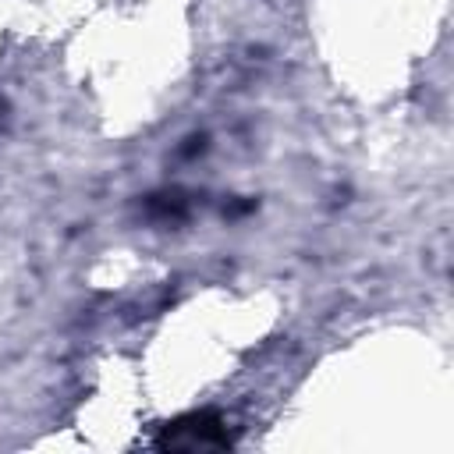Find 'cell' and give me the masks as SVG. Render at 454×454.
<instances>
[{"label":"cell","mask_w":454,"mask_h":454,"mask_svg":"<svg viewBox=\"0 0 454 454\" xmlns=\"http://www.w3.org/2000/svg\"><path fill=\"white\" fill-rule=\"evenodd\" d=\"M167 447H216V443H227V436L220 433V422H213L209 415H188L181 422H174V429H167Z\"/></svg>","instance_id":"obj_1"}]
</instances>
